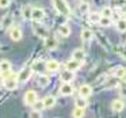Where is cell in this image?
<instances>
[{
	"instance_id": "1",
	"label": "cell",
	"mask_w": 126,
	"mask_h": 118,
	"mask_svg": "<svg viewBox=\"0 0 126 118\" xmlns=\"http://www.w3.org/2000/svg\"><path fill=\"white\" fill-rule=\"evenodd\" d=\"M54 8L57 10V12H60L64 17H69L71 15V10H69V6L65 0H52Z\"/></svg>"
},
{
	"instance_id": "2",
	"label": "cell",
	"mask_w": 126,
	"mask_h": 118,
	"mask_svg": "<svg viewBox=\"0 0 126 118\" xmlns=\"http://www.w3.org/2000/svg\"><path fill=\"white\" fill-rule=\"evenodd\" d=\"M33 30L34 33L37 34L38 37H41V38H46V37H49V33H47V29L45 27L44 25H41L39 22H33Z\"/></svg>"
},
{
	"instance_id": "3",
	"label": "cell",
	"mask_w": 126,
	"mask_h": 118,
	"mask_svg": "<svg viewBox=\"0 0 126 118\" xmlns=\"http://www.w3.org/2000/svg\"><path fill=\"white\" fill-rule=\"evenodd\" d=\"M3 83H4V87L7 90H14V88L18 87V77L15 73H11L10 76H7L6 79H3Z\"/></svg>"
},
{
	"instance_id": "4",
	"label": "cell",
	"mask_w": 126,
	"mask_h": 118,
	"mask_svg": "<svg viewBox=\"0 0 126 118\" xmlns=\"http://www.w3.org/2000/svg\"><path fill=\"white\" fill-rule=\"evenodd\" d=\"M31 73H33V71H31V67H25V68H22V69H20V72L16 75L18 82H19V83L27 82V80L31 77Z\"/></svg>"
},
{
	"instance_id": "5",
	"label": "cell",
	"mask_w": 126,
	"mask_h": 118,
	"mask_svg": "<svg viewBox=\"0 0 126 118\" xmlns=\"http://www.w3.org/2000/svg\"><path fill=\"white\" fill-rule=\"evenodd\" d=\"M12 22H14V19H12V15H11V14H6L3 18H1V22H0V29L7 30V29H10V27L12 26Z\"/></svg>"
},
{
	"instance_id": "6",
	"label": "cell",
	"mask_w": 126,
	"mask_h": 118,
	"mask_svg": "<svg viewBox=\"0 0 126 118\" xmlns=\"http://www.w3.org/2000/svg\"><path fill=\"white\" fill-rule=\"evenodd\" d=\"M46 63H44L42 60H37L33 63V65H31V71L33 72H37V73H44V71L46 69V65H45Z\"/></svg>"
},
{
	"instance_id": "7",
	"label": "cell",
	"mask_w": 126,
	"mask_h": 118,
	"mask_svg": "<svg viewBox=\"0 0 126 118\" xmlns=\"http://www.w3.org/2000/svg\"><path fill=\"white\" fill-rule=\"evenodd\" d=\"M35 101H37V94H35V91L29 90L25 94V103L27 104V106H33V104L35 103Z\"/></svg>"
},
{
	"instance_id": "8",
	"label": "cell",
	"mask_w": 126,
	"mask_h": 118,
	"mask_svg": "<svg viewBox=\"0 0 126 118\" xmlns=\"http://www.w3.org/2000/svg\"><path fill=\"white\" fill-rule=\"evenodd\" d=\"M45 18V11L42 8H33L31 10V19L34 22H39Z\"/></svg>"
},
{
	"instance_id": "9",
	"label": "cell",
	"mask_w": 126,
	"mask_h": 118,
	"mask_svg": "<svg viewBox=\"0 0 126 118\" xmlns=\"http://www.w3.org/2000/svg\"><path fill=\"white\" fill-rule=\"evenodd\" d=\"M65 67H66V69H68V71L75 72V71H77V69L81 67V63H80V61H77V60H73V58H71V60L66 61Z\"/></svg>"
},
{
	"instance_id": "10",
	"label": "cell",
	"mask_w": 126,
	"mask_h": 118,
	"mask_svg": "<svg viewBox=\"0 0 126 118\" xmlns=\"http://www.w3.org/2000/svg\"><path fill=\"white\" fill-rule=\"evenodd\" d=\"M60 94L64 95V96L72 95V94H73V87H72L71 83H64V84L60 87Z\"/></svg>"
},
{
	"instance_id": "11",
	"label": "cell",
	"mask_w": 126,
	"mask_h": 118,
	"mask_svg": "<svg viewBox=\"0 0 126 118\" xmlns=\"http://www.w3.org/2000/svg\"><path fill=\"white\" fill-rule=\"evenodd\" d=\"M79 94L83 98H88V96H91V94H92V87L88 85V84H83L81 87L79 88Z\"/></svg>"
},
{
	"instance_id": "12",
	"label": "cell",
	"mask_w": 126,
	"mask_h": 118,
	"mask_svg": "<svg viewBox=\"0 0 126 118\" xmlns=\"http://www.w3.org/2000/svg\"><path fill=\"white\" fill-rule=\"evenodd\" d=\"M45 65H46V69L49 72H57L60 69V63L57 60H49V61H46Z\"/></svg>"
},
{
	"instance_id": "13",
	"label": "cell",
	"mask_w": 126,
	"mask_h": 118,
	"mask_svg": "<svg viewBox=\"0 0 126 118\" xmlns=\"http://www.w3.org/2000/svg\"><path fill=\"white\" fill-rule=\"evenodd\" d=\"M60 79L63 80V83H72L73 79H75V75H73V72H71V71L66 69V71H64L63 73H61Z\"/></svg>"
},
{
	"instance_id": "14",
	"label": "cell",
	"mask_w": 126,
	"mask_h": 118,
	"mask_svg": "<svg viewBox=\"0 0 126 118\" xmlns=\"http://www.w3.org/2000/svg\"><path fill=\"white\" fill-rule=\"evenodd\" d=\"M10 37H11L12 41H19V39L22 38V30L15 26V27H12L11 31H10Z\"/></svg>"
},
{
	"instance_id": "15",
	"label": "cell",
	"mask_w": 126,
	"mask_h": 118,
	"mask_svg": "<svg viewBox=\"0 0 126 118\" xmlns=\"http://www.w3.org/2000/svg\"><path fill=\"white\" fill-rule=\"evenodd\" d=\"M45 48L49 50H54L56 48H57V41H56V38H53V37H46L45 38Z\"/></svg>"
},
{
	"instance_id": "16",
	"label": "cell",
	"mask_w": 126,
	"mask_h": 118,
	"mask_svg": "<svg viewBox=\"0 0 126 118\" xmlns=\"http://www.w3.org/2000/svg\"><path fill=\"white\" fill-rule=\"evenodd\" d=\"M94 38V33L90 29H83L81 30V41L83 42H90Z\"/></svg>"
},
{
	"instance_id": "17",
	"label": "cell",
	"mask_w": 126,
	"mask_h": 118,
	"mask_svg": "<svg viewBox=\"0 0 126 118\" xmlns=\"http://www.w3.org/2000/svg\"><path fill=\"white\" fill-rule=\"evenodd\" d=\"M72 58L83 63V61L85 60V53L83 52L81 49H76V50H73V53H72Z\"/></svg>"
},
{
	"instance_id": "18",
	"label": "cell",
	"mask_w": 126,
	"mask_h": 118,
	"mask_svg": "<svg viewBox=\"0 0 126 118\" xmlns=\"http://www.w3.org/2000/svg\"><path fill=\"white\" fill-rule=\"evenodd\" d=\"M123 107H125V103H123L121 99H115V101H112L111 103V109L114 110V111H122Z\"/></svg>"
},
{
	"instance_id": "19",
	"label": "cell",
	"mask_w": 126,
	"mask_h": 118,
	"mask_svg": "<svg viewBox=\"0 0 126 118\" xmlns=\"http://www.w3.org/2000/svg\"><path fill=\"white\" fill-rule=\"evenodd\" d=\"M37 84H38L39 87H42V88H44V87H46V85L49 84V77H47V76H45L44 73H41L38 77H37Z\"/></svg>"
},
{
	"instance_id": "20",
	"label": "cell",
	"mask_w": 126,
	"mask_h": 118,
	"mask_svg": "<svg viewBox=\"0 0 126 118\" xmlns=\"http://www.w3.org/2000/svg\"><path fill=\"white\" fill-rule=\"evenodd\" d=\"M54 104H56V98H54V96L49 95V96H46V98L44 99V106H45V109H52Z\"/></svg>"
},
{
	"instance_id": "21",
	"label": "cell",
	"mask_w": 126,
	"mask_h": 118,
	"mask_svg": "<svg viewBox=\"0 0 126 118\" xmlns=\"http://www.w3.org/2000/svg\"><path fill=\"white\" fill-rule=\"evenodd\" d=\"M10 71H11V63L7 60L0 61V72L4 73V72H10Z\"/></svg>"
},
{
	"instance_id": "22",
	"label": "cell",
	"mask_w": 126,
	"mask_h": 118,
	"mask_svg": "<svg viewBox=\"0 0 126 118\" xmlns=\"http://www.w3.org/2000/svg\"><path fill=\"white\" fill-rule=\"evenodd\" d=\"M58 33L63 37H69L71 35V27H69L68 25H61L60 27H58Z\"/></svg>"
},
{
	"instance_id": "23",
	"label": "cell",
	"mask_w": 126,
	"mask_h": 118,
	"mask_svg": "<svg viewBox=\"0 0 126 118\" xmlns=\"http://www.w3.org/2000/svg\"><path fill=\"white\" fill-rule=\"evenodd\" d=\"M31 6H23L22 7V15L25 19H31Z\"/></svg>"
},
{
	"instance_id": "24",
	"label": "cell",
	"mask_w": 126,
	"mask_h": 118,
	"mask_svg": "<svg viewBox=\"0 0 126 118\" xmlns=\"http://www.w3.org/2000/svg\"><path fill=\"white\" fill-rule=\"evenodd\" d=\"M100 12H90V15H88V19H90V22L92 23H99V20H100Z\"/></svg>"
},
{
	"instance_id": "25",
	"label": "cell",
	"mask_w": 126,
	"mask_h": 118,
	"mask_svg": "<svg viewBox=\"0 0 126 118\" xmlns=\"http://www.w3.org/2000/svg\"><path fill=\"white\" fill-rule=\"evenodd\" d=\"M76 107H80V109H85L87 107V104H88V102H87V99L85 98H83V96H80V98H77L76 99Z\"/></svg>"
},
{
	"instance_id": "26",
	"label": "cell",
	"mask_w": 126,
	"mask_h": 118,
	"mask_svg": "<svg viewBox=\"0 0 126 118\" xmlns=\"http://www.w3.org/2000/svg\"><path fill=\"white\" fill-rule=\"evenodd\" d=\"M117 30L121 33H125L126 31V19H119L117 22Z\"/></svg>"
},
{
	"instance_id": "27",
	"label": "cell",
	"mask_w": 126,
	"mask_h": 118,
	"mask_svg": "<svg viewBox=\"0 0 126 118\" xmlns=\"http://www.w3.org/2000/svg\"><path fill=\"white\" fill-rule=\"evenodd\" d=\"M125 75H126V69L122 68V67H118V68L114 71V76L118 77V79H122Z\"/></svg>"
},
{
	"instance_id": "28",
	"label": "cell",
	"mask_w": 126,
	"mask_h": 118,
	"mask_svg": "<svg viewBox=\"0 0 126 118\" xmlns=\"http://www.w3.org/2000/svg\"><path fill=\"white\" fill-rule=\"evenodd\" d=\"M72 117L73 118H83L84 117V109H80V107H76L72 113Z\"/></svg>"
},
{
	"instance_id": "29",
	"label": "cell",
	"mask_w": 126,
	"mask_h": 118,
	"mask_svg": "<svg viewBox=\"0 0 126 118\" xmlns=\"http://www.w3.org/2000/svg\"><path fill=\"white\" fill-rule=\"evenodd\" d=\"M77 8H79L80 12H83V14H84V12H88V11H90V4L85 3V1H80Z\"/></svg>"
},
{
	"instance_id": "30",
	"label": "cell",
	"mask_w": 126,
	"mask_h": 118,
	"mask_svg": "<svg viewBox=\"0 0 126 118\" xmlns=\"http://www.w3.org/2000/svg\"><path fill=\"white\" fill-rule=\"evenodd\" d=\"M99 23H100V26H103V27H109V26L111 25V18L100 17V20H99Z\"/></svg>"
},
{
	"instance_id": "31",
	"label": "cell",
	"mask_w": 126,
	"mask_h": 118,
	"mask_svg": "<svg viewBox=\"0 0 126 118\" xmlns=\"http://www.w3.org/2000/svg\"><path fill=\"white\" fill-rule=\"evenodd\" d=\"M100 15L102 17H106V18H111L112 17V10L110 8V7H104L100 11Z\"/></svg>"
},
{
	"instance_id": "32",
	"label": "cell",
	"mask_w": 126,
	"mask_h": 118,
	"mask_svg": "<svg viewBox=\"0 0 126 118\" xmlns=\"http://www.w3.org/2000/svg\"><path fill=\"white\" fill-rule=\"evenodd\" d=\"M33 107H34V110H35V111H41V110H44V109H45L44 101H38V99H37L35 103L33 104Z\"/></svg>"
},
{
	"instance_id": "33",
	"label": "cell",
	"mask_w": 126,
	"mask_h": 118,
	"mask_svg": "<svg viewBox=\"0 0 126 118\" xmlns=\"http://www.w3.org/2000/svg\"><path fill=\"white\" fill-rule=\"evenodd\" d=\"M119 94L122 98H126V82L119 83Z\"/></svg>"
},
{
	"instance_id": "34",
	"label": "cell",
	"mask_w": 126,
	"mask_h": 118,
	"mask_svg": "<svg viewBox=\"0 0 126 118\" xmlns=\"http://www.w3.org/2000/svg\"><path fill=\"white\" fill-rule=\"evenodd\" d=\"M11 4V0H0V8H7Z\"/></svg>"
},
{
	"instance_id": "35",
	"label": "cell",
	"mask_w": 126,
	"mask_h": 118,
	"mask_svg": "<svg viewBox=\"0 0 126 118\" xmlns=\"http://www.w3.org/2000/svg\"><path fill=\"white\" fill-rule=\"evenodd\" d=\"M31 118H41V115H39V111H35V110H34V111L31 113Z\"/></svg>"
},
{
	"instance_id": "36",
	"label": "cell",
	"mask_w": 126,
	"mask_h": 118,
	"mask_svg": "<svg viewBox=\"0 0 126 118\" xmlns=\"http://www.w3.org/2000/svg\"><path fill=\"white\" fill-rule=\"evenodd\" d=\"M122 57H123V58H125V60H126V50H125V52L122 53Z\"/></svg>"
},
{
	"instance_id": "37",
	"label": "cell",
	"mask_w": 126,
	"mask_h": 118,
	"mask_svg": "<svg viewBox=\"0 0 126 118\" xmlns=\"http://www.w3.org/2000/svg\"><path fill=\"white\" fill-rule=\"evenodd\" d=\"M1 83H3V77L0 76V84H1Z\"/></svg>"
},
{
	"instance_id": "38",
	"label": "cell",
	"mask_w": 126,
	"mask_h": 118,
	"mask_svg": "<svg viewBox=\"0 0 126 118\" xmlns=\"http://www.w3.org/2000/svg\"><path fill=\"white\" fill-rule=\"evenodd\" d=\"M125 49H126V45H125Z\"/></svg>"
},
{
	"instance_id": "39",
	"label": "cell",
	"mask_w": 126,
	"mask_h": 118,
	"mask_svg": "<svg viewBox=\"0 0 126 118\" xmlns=\"http://www.w3.org/2000/svg\"><path fill=\"white\" fill-rule=\"evenodd\" d=\"M79 1H81V0H79Z\"/></svg>"
}]
</instances>
